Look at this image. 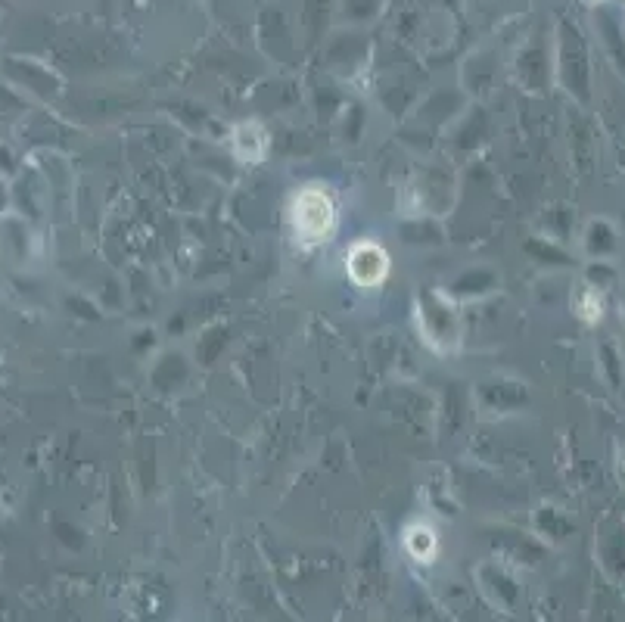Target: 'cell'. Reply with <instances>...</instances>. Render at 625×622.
<instances>
[{
	"label": "cell",
	"mask_w": 625,
	"mask_h": 622,
	"mask_svg": "<svg viewBox=\"0 0 625 622\" xmlns=\"http://www.w3.org/2000/svg\"><path fill=\"white\" fill-rule=\"evenodd\" d=\"M293 228L302 246H318L333 234L336 206H333V196L324 187L311 184L299 190V196L293 200Z\"/></svg>",
	"instance_id": "6da1fadb"
},
{
	"label": "cell",
	"mask_w": 625,
	"mask_h": 622,
	"mask_svg": "<svg viewBox=\"0 0 625 622\" xmlns=\"http://www.w3.org/2000/svg\"><path fill=\"white\" fill-rule=\"evenodd\" d=\"M346 271L358 287H377L389 274V256L377 243H358L346 259Z\"/></svg>",
	"instance_id": "7a4b0ae2"
},
{
	"label": "cell",
	"mask_w": 625,
	"mask_h": 622,
	"mask_svg": "<svg viewBox=\"0 0 625 622\" xmlns=\"http://www.w3.org/2000/svg\"><path fill=\"white\" fill-rule=\"evenodd\" d=\"M234 153L243 162H259V159H265V153H268V134H265V128L255 125V122H243L234 131Z\"/></svg>",
	"instance_id": "3957f363"
},
{
	"label": "cell",
	"mask_w": 625,
	"mask_h": 622,
	"mask_svg": "<svg viewBox=\"0 0 625 622\" xmlns=\"http://www.w3.org/2000/svg\"><path fill=\"white\" fill-rule=\"evenodd\" d=\"M405 548L414 560L430 563L439 551V535L430 523H414L405 529Z\"/></svg>",
	"instance_id": "277c9868"
},
{
	"label": "cell",
	"mask_w": 625,
	"mask_h": 622,
	"mask_svg": "<svg viewBox=\"0 0 625 622\" xmlns=\"http://www.w3.org/2000/svg\"><path fill=\"white\" fill-rule=\"evenodd\" d=\"M576 308H579V315L585 321H601L604 315V302H601V293L594 290V287H585L576 299Z\"/></svg>",
	"instance_id": "5b68a950"
},
{
	"label": "cell",
	"mask_w": 625,
	"mask_h": 622,
	"mask_svg": "<svg viewBox=\"0 0 625 622\" xmlns=\"http://www.w3.org/2000/svg\"><path fill=\"white\" fill-rule=\"evenodd\" d=\"M591 4H601V0H591Z\"/></svg>",
	"instance_id": "8992f818"
}]
</instances>
